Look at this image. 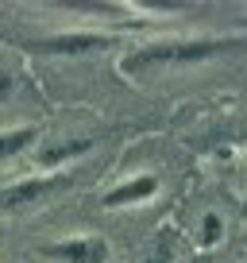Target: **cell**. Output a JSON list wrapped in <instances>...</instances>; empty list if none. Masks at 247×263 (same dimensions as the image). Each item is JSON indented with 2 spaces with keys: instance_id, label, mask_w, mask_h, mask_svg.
Masks as SVG:
<instances>
[{
  "instance_id": "6da1fadb",
  "label": "cell",
  "mask_w": 247,
  "mask_h": 263,
  "mask_svg": "<svg viewBox=\"0 0 247 263\" xmlns=\"http://www.w3.org/2000/svg\"><path fill=\"white\" fill-rule=\"evenodd\" d=\"M243 47H247L243 35H220V39H205V35H190V39H155V43H143V47L128 50V54L120 58V74L151 78V74H162V70H181V66L209 62V58H216V54L243 50Z\"/></svg>"
},
{
  "instance_id": "7a4b0ae2",
  "label": "cell",
  "mask_w": 247,
  "mask_h": 263,
  "mask_svg": "<svg viewBox=\"0 0 247 263\" xmlns=\"http://www.w3.org/2000/svg\"><path fill=\"white\" fill-rule=\"evenodd\" d=\"M120 43H123L120 31H58V35L31 39V43H27V50H35V54H62V58H74V54H97V50L120 47Z\"/></svg>"
},
{
  "instance_id": "3957f363",
  "label": "cell",
  "mask_w": 247,
  "mask_h": 263,
  "mask_svg": "<svg viewBox=\"0 0 247 263\" xmlns=\"http://www.w3.org/2000/svg\"><path fill=\"white\" fill-rule=\"evenodd\" d=\"M70 182H74V174H31V178H19V182H12V186L0 190V209L12 213V209L39 205V201H47L50 194L66 190Z\"/></svg>"
},
{
  "instance_id": "277c9868",
  "label": "cell",
  "mask_w": 247,
  "mask_h": 263,
  "mask_svg": "<svg viewBox=\"0 0 247 263\" xmlns=\"http://www.w3.org/2000/svg\"><path fill=\"white\" fill-rule=\"evenodd\" d=\"M39 255L50 259V263H108V240L97 236V232H85V236L43 244Z\"/></svg>"
},
{
  "instance_id": "5b68a950",
  "label": "cell",
  "mask_w": 247,
  "mask_h": 263,
  "mask_svg": "<svg viewBox=\"0 0 247 263\" xmlns=\"http://www.w3.org/2000/svg\"><path fill=\"white\" fill-rule=\"evenodd\" d=\"M158 194V178L155 174H135V178L120 182V186H112L105 197H100V205L105 209H123V205H143V201H151V197Z\"/></svg>"
},
{
  "instance_id": "8992f818",
  "label": "cell",
  "mask_w": 247,
  "mask_h": 263,
  "mask_svg": "<svg viewBox=\"0 0 247 263\" xmlns=\"http://www.w3.org/2000/svg\"><path fill=\"white\" fill-rule=\"evenodd\" d=\"M97 147V140H89V136H77V140H58V143H47V147L35 151V163L43 166V171H54V166L70 163V159L85 155V151Z\"/></svg>"
},
{
  "instance_id": "52a82bcc",
  "label": "cell",
  "mask_w": 247,
  "mask_h": 263,
  "mask_svg": "<svg viewBox=\"0 0 247 263\" xmlns=\"http://www.w3.org/2000/svg\"><path fill=\"white\" fill-rule=\"evenodd\" d=\"M39 140V132L35 128H12V132H0V163L12 155H19V151H27L31 143Z\"/></svg>"
},
{
  "instance_id": "ba28073f",
  "label": "cell",
  "mask_w": 247,
  "mask_h": 263,
  "mask_svg": "<svg viewBox=\"0 0 247 263\" xmlns=\"http://www.w3.org/2000/svg\"><path fill=\"white\" fill-rule=\"evenodd\" d=\"M220 236H224V221L216 213H205L201 217V229H197V248L209 255L216 244H220Z\"/></svg>"
},
{
  "instance_id": "9c48e42d",
  "label": "cell",
  "mask_w": 247,
  "mask_h": 263,
  "mask_svg": "<svg viewBox=\"0 0 247 263\" xmlns=\"http://www.w3.org/2000/svg\"><path fill=\"white\" fill-rule=\"evenodd\" d=\"M170 248H174V232L162 229V232H158V248H155V259H151V263H170Z\"/></svg>"
},
{
  "instance_id": "30bf717a",
  "label": "cell",
  "mask_w": 247,
  "mask_h": 263,
  "mask_svg": "<svg viewBox=\"0 0 247 263\" xmlns=\"http://www.w3.org/2000/svg\"><path fill=\"white\" fill-rule=\"evenodd\" d=\"M8 93H12V78L0 74V97H8Z\"/></svg>"
},
{
  "instance_id": "8fae6325",
  "label": "cell",
  "mask_w": 247,
  "mask_h": 263,
  "mask_svg": "<svg viewBox=\"0 0 247 263\" xmlns=\"http://www.w3.org/2000/svg\"><path fill=\"white\" fill-rule=\"evenodd\" d=\"M193 263H209V255H205V252H201V255H193Z\"/></svg>"
}]
</instances>
